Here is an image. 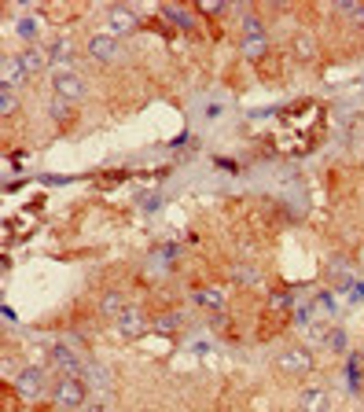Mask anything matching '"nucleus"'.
Here are the masks:
<instances>
[{"instance_id": "f257e3e1", "label": "nucleus", "mask_w": 364, "mask_h": 412, "mask_svg": "<svg viewBox=\"0 0 364 412\" xmlns=\"http://www.w3.org/2000/svg\"><path fill=\"white\" fill-rule=\"evenodd\" d=\"M52 401L63 412H77V408H85V401H89V383L81 376H63L52 386Z\"/></svg>"}, {"instance_id": "f03ea898", "label": "nucleus", "mask_w": 364, "mask_h": 412, "mask_svg": "<svg viewBox=\"0 0 364 412\" xmlns=\"http://www.w3.org/2000/svg\"><path fill=\"white\" fill-rule=\"evenodd\" d=\"M48 364L59 368L63 376H85V364H89V361L81 357V350H74V346H67V342H59V346H52Z\"/></svg>"}, {"instance_id": "7ed1b4c3", "label": "nucleus", "mask_w": 364, "mask_h": 412, "mask_svg": "<svg viewBox=\"0 0 364 412\" xmlns=\"http://www.w3.org/2000/svg\"><path fill=\"white\" fill-rule=\"evenodd\" d=\"M52 96L77 103V100L85 96V78H81L77 70H55V74H52Z\"/></svg>"}, {"instance_id": "20e7f679", "label": "nucleus", "mask_w": 364, "mask_h": 412, "mask_svg": "<svg viewBox=\"0 0 364 412\" xmlns=\"http://www.w3.org/2000/svg\"><path fill=\"white\" fill-rule=\"evenodd\" d=\"M45 379H48V372L41 364H26V368H18V376H15V390L23 398H37L41 390H45Z\"/></svg>"}, {"instance_id": "39448f33", "label": "nucleus", "mask_w": 364, "mask_h": 412, "mask_svg": "<svg viewBox=\"0 0 364 412\" xmlns=\"http://www.w3.org/2000/svg\"><path fill=\"white\" fill-rule=\"evenodd\" d=\"M136 26H140V19H136L129 8H122V4L107 8V23H103V30L111 33V37H125V33H133Z\"/></svg>"}, {"instance_id": "423d86ee", "label": "nucleus", "mask_w": 364, "mask_h": 412, "mask_svg": "<svg viewBox=\"0 0 364 412\" xmlns=\"http://www.w3.org/2000/svg\"><path fill=\"white\" fill-rule=\"evenodd\" d=\"M85 48H89V59L92 63H111V59H118V37H111V33H92L89 37V45H85Z\"/></svg>"}, {"instance_id": "0eeeda50", "label": "nucleus", "mask_w": 364, "mask_h": 412, "mask_svg": "<svg viewBox=\"0 0 364 412\" xmlns=\"http://www.w3.org/2000/svg\"><path fill=\"white\" fill-rule=\"evenodd\" d=\"M298 408L302 412H331V398H328V390L324 386H306L302 394H298Z\"/></svg>"}, {"instance_id": "6e6552de", "label": "nucleus", "mask_w": 364, "mask_h": 412, "mask_svg": "<svg viewBox=\"0 0 364 412\" xmlns=\"http://www.w3.org/2000/svg\"><path fill=\"white\" fill-rule=\"evenodd\" d=\"M276 364H280L284 372H294V376H306L309 368H313V354H306V350H284L280 357H276Z\"/></svg>"}, {"instance_id": "1a4fd4ad", "label": "nucleus", "mask_w": 364, "mask_h": 412, "mask_svg": "<svg viewBox=\"0 0 364 412\" xmlns=\"http://www.w3.org/2000/svg\"><path fill=\"white\" fill-rule=\"evenodd\" d=\"M114 324H118V332H122V335H129V339H133V335H140V332L147 328V317H144V310H136V306H125L122 317H118Z\"/></svg>"}, {"instance_id": "9d476101", "label": "nucleus", "mask_w": 364, "mask_h": 412, "mask_svg": "<svg viewBox=\"0 0 364 412\" xmlns=\"http://www.w3.org/2000/svg\"><path fill=\"white\" fill-rule=\"evenodd\" d=\"M26 78H30V74L23 70V59H18V56H8V59H4V89H8V93L23 89Z\"/></svg>"}, {"instance_id": "9b49d317", "label": "nucleus", "mask_w": 364, "mask_h": 412, "mask_svg": "<svg viewBox=\"0 0 364 412\" xmlns=\"http://www.w3.org/2000/svg\"><path fill=\"white\" fill-rule=\"evenodd\" d=\"M70 41H52L48 45V63H55V70H74L70 67Z\"/></svg>"}, {"instance_id": "f8f14e48", "label": "nucleus", "mask_w": 364, "mask_h": 412, "mask_svg": "<svg viewBox=\"0 0 364 412\" xmlns=\"http://www.w3.org/2000/svg\"><path fill=\"white\" fill-rule=\"evenodd\" d=\"M81 379L89 383V386H96V390H107V383H111V372H107L100 361H89V364H85V376H81Z\"/></svg>"}, {"instance_id": "ddd939ff", "label": "nucleus", "mask_w": 364, "mask_h": 412, "mask_svg": "<svg viewBox=\"0 0 364 412\" xmlns=\"http://www.w3.org/2000/svg\"><path fill=\"white\" fill-rule=\"evenodd\" d=\"M122 310H125V302H122L118 291H103V295H100V313H103V317H114V320H118Z\"/></svg>"}, {"instance_id": "4468645a", "label": "nucleus", "mask_w": 364, "mask_h": 412, "mask_svg": "<svg viewBox=\"0 0 364 412\" xmlns=\"http://www.w3.org/2000/svg\"><path fill=\"white\" fill-rule=\"evenodd\" d=\"M191 298H196V306H203V310H221V306H225V295H221L218 287H203V291H196Z\"/></svg>"}, {"instance_id": "2eb2a0df", "label": "nucleus", "mask_w": 364, "mask_h": 412, "mask_svg": "<svg viewBox=\"0 0 364 412\" xmlns=\"http://www.w3.org/2000/svg\"><path fill=\"white\" fill-rule=\"evenodd\" d=\"M313 52H316L313 33H309V30H298V33H294V56L306 63V59H313Z\"/></svg>"}, {"instance_id": "dca6fc26", "label": "nucleus", "mask_w": 364, "mask_h": 412, "mask_svg": "<svg viewBox=\"0 0 364 412\" xmlns=\"http://www.w3.org/2000/svg\"><path fill=\"white\" fill-rule=\"evenodd\" d=\"M18 59H23V70H26V74H37V70L48 63V52H41V48H33V45H30V48H26L23 56H18Z\"/></svg>"}, {"instance_id": "f3484780", "label": "nucleus", "mask_w": 364, "mask_h": 412, "mask_svg": "<svg viewBox=\"0 0 364 412\" xmlns=\"http://www.w3.org/2000/svg\"><path fill=\"white\" fill-rule=\"evenodd\" d=\"M240 48H243V56H247V59H258V56L265 52V33L243 37V41H240Z\"/></svg>"}, {"instance_id": "a211bd4d", "label": "nucleus", "mask_w": 364, "mask_h": 412, "mask_svg": "<svg viewBox=\"0 0 364 412\" xmlns=\"http://www.w3.org/2000/svg\"><path fill=\"white\" fill-rule=\"evenodd\" d=\"M335 11H338V15H346L353 26H364V8H360V4H346V0H342Z\"/></svg>"}, {"instance_id": "6ab92c4d", "label": "nucleus", "mask_w": 364, "mask_h": 412, "mask_svg": "<svg viewBox=\"0 0 364 412\" xmlns=\"http://www.w3.org/2000/svg\"><path fill=\"white\" fill-rule=\"evenodd\" d=\"M70 107H74L70 100H59V96L48 100V111H52V118H59V122H67V118H70Z\"/></svg>"}, {"instance_id": "aec40b11", "label": "nucleus", "mask_w": 364, "mask_h": 412, "mask_svg": "<svg viewBox=\"0 0 364 412\" xmlns=\"http://www.w3.org/2000/svg\"><path fill=\"white\" fill-rule=\"evenodd\" d=\"M15 33L23 37V41H37V23H33V19H18V23H15Z\"/></svg>"}, {"instance_id": "412c9836", "label": "nucleus", "mask_w": 364, "mask_h": 412, "mask_svg": "<svg viewBox=\"0 0 364 412\" xmlns=\"http://www.w3.org/2000/svg\"><path fill=\"white\" fill-rule=\"evenodd\" d=\"M269 306H272V310H287V306H291V295H287V291H276V295L269 298Z\"/></svg>"}, {"instance_id": "4be33fe9", "label": "nucleus", "mask_w": 364, "mask_h": 412, "mask_svg": "<svg viewBox=\"0 0 364 412\" xmlns=\"http://www.w3.org/2000/svg\"><path fill=\"white\" fill-rule=\"evenodd\" d=\"M177 324H181V317H177V313H166V317H159V320H155V328H159V332H166V328H177Z\"/></svg>"}, {"instance_id": "5701e85b", "label": "nucleus", "mask_w": 364, "mask_h": 412, "mask_svg": "<svg viewBox=\"0 0 364 412\" xmlns=\"http://www.w3.org/2000/svg\"><path fill=\"white\" fill-rule=\"evenodd\" d=\"M0 111H4V115H11V111H15V93H8V89H4V96H0Z\"/></svg>"}, {"instance_id": "b1692460", "label": "nucleus", "mask_w": 364, "mask_h": 412, "mask_svg": "<svg viewBox=\"0 0 364 412\" xmlns=\"http://www.w3.org/2000/svg\"><path fill=\"white\" fill-rule=\"evenodd\" d=\"M328 346H331V350H342V346H346V335H342V332H328Z\"/></svg>"}, {"instance_id": "393cba45", "label": "nucleus", "mask_w": 364, "mask_h": 412, "mask_svg": "<svg viewBox=\"0 0 364 412\" xmlns=\"http://www.w3.org/2000/svg\"><path fill=\"white\" fill-rule=\"evenodd\" d=\"M235 276H240L243 284H258V269L250 273V269H243V265H240V269H235Z\"/></svg>"}, {"instance_id": "a878e982", "label": "nucleus", "mask_w": 364, "mask_h": 412, "mask_svg": "<svg viewBox=\"0 0 364 412\" xmlns=\"http://www.w3.org/2000/svg\"><path fill=\"white\" fill-rule=\"evenodd\" d=\"M81 412H103V401H85Z\"/></svg>"}, {"instance_id": "bb28decb", "label": "nucleus", "mask_w": 364, "mask_h": 412, "mask_svg": "<svg viewBox=\"0 0 364 412\" xmlns=\"http://www.w3.org/2000/svg\"><path fill=\"white\" fill-rule=\"evenodd\" d=\"M357 361H360V368H364V350H360V354H357Z\"/></svg>"}]
</instances>
